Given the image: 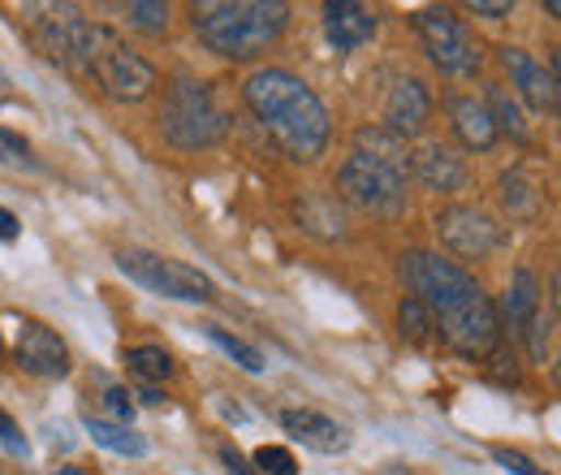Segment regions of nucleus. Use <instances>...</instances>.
<instances>
[{
	"label": "nucleus",
	"instance_id": "f257e3e1",
	"mask_svg": "<svg viewBox=\"0 0 561 475\" xmlns=\"http://www.w3.org/2000/svg\"><path fill=\"white\" fill-rule=\"evenodd\" d=\"M402 281L411 285V298H420L436 325V333L467 359H489L501 341L496 307L484 285L454 260H440L432 251L402 256Z\"/></svg>",
	"mask_w": 561,
	"mask_h": 475
},
{
	"label": "nucleus",
	"instance_id": "f03ea898",
	"mask_svg": "<svg viewBox=\"0 0 561 475\" xmlns=\"http://www.w3.org/2000/svg\"><path fill=\"white\" fill-rule=\"evenodd\" d=\"M251 113L260 117V126L277 138V147L298 160V165H311L324 156L329 147V109L320 104V95L294 78L289 69H255L242 87Z\"/></svg>",
	"mask_w": 561,
	"mask_h": 475
},
{
	"label": "nucleus",
	"instance_id": "7ed1b4c3",
	"mask_svg": "<svg viewBox=\"0 0 561 475\" xmlns=\"http://www.w3.org/2000/svg\"><path fill=\"white\" fill-rule=\"evenodd\" d=\"M191 26L208 53L225 61H251L285 35L289 9L277 0H204L191 9Z\"/></svg>",
	"mask_w": 561,
	"mask_h": 475
},
{
	"label": "nucleus",
	"instance_id": "20e7f679",
	"mask_svg": "<svg viewBox=\"0 0 561 475\" xmlns=\"http://www.w3.org/2000/svg\"><path fill=\"white\" fill-rule=\"evenodd\" d=\"M61 66L78 69V73H87L108 100H117V104H139L151 95V87H156V66L151 61H142L139 53L113 31V26H91V22H82L78 31H73L70 39V53H66V61Z\"/></svg>",
	"mask_w": 561,
	"mask_h": 475
},
{
	"label": "nucleus",
	"instance_id": "39448f33",
	"mask_svg": "<svg viewBox=\"0 0 561 475\" xmlns=\"http://www.w3.org/2000/svg\"><path fill=\"white\" fill-rule=\"evenodd\" d=\"M160 131L173 147L182 151H204L216 147L229 135V117L216 104V95L208 91V82L199 78H173L164 87V104H160Z\"/></svg>",
	"mask_w": 561,
	"mask_h": 475
},
{
	"label": "nucleus",
	"instance_id": "423d86ee",
	"mask_svg": "<svg viewBox=\"0 0 561 475\" xmlns=\"http://www.w3.org/2000/svg\"><path fill=\"white\" fill-rule=\"evenodd\" d=\"M117 269L160 298H178V303H211L216 298L208 272L191 269L182 260H169V256H156V251H142V247L117 251Z\"/></svg>",
	"mask_w": 561,
	"mask_h": 475
},
{
	"label": "nucleus",
	"instance_id": "0eeeda50",
	"mask_svg": "<svg viewBox=\"0 0 561 475\" xmlns=\"http://www.w3.org/2000/svg\"><path fill=\"white\" fill-rule=\"evenodd\" d=\"M415 31H420L427 61L440 69V73L471 78L476 69L484 66V53H480L476 35L467 31V22L454 9H420L415 13Z\"/></svg>",
	"mask_w": 561,
	"mask_h": 475
},
{
	"label": "nucleus",
	"instance_id": "6e6552de",
	"mask_svg": "<svg viewBox=\"0 0 561 475\" xmlns=\"http://www.w3.org/2000/svg\"><path fill=\"white\" fill-rule=\"evenodd\" d=\"M337 186L354 207L376 212V216H398L407 207V173L363 151L346 156V165L337 169Z\"/></svg>",
	"mask_w": 561,
	"mask_h": 475
},
{
	"label": "nucleus",
	"instance_id": "1a4fd4ad",
	"mask_svg": "<svg viewBox=\"0 0 561 475\" xmlns=\"http://www.w3.org/2000/svg\"><path fill=\"white\" fill-rule=\"evenodd\" d=\"M436 234H440L445 251H454L458 260H489L492 251H496V242H501V229H496V220H492L489 212L462 204L440 207Z\"/></svg>",
	"mask_w": 561,
	"mask_h": 475
},
{
	"label": "nucleus",
	"instance_id": "9d476101",
	"mask_svg": "<svg viewBox=\"0 0 561 475\" xmlns=\"http://www.w3.org/2000/svg\"><path fill=\"white\" fill-rule=\"evenodd\" d=\"M18 367L26 376H39V381H61L70 372V346L61 341L57 329L39 325V320H26L22 333H18V350H13Z\"/></svg>",
	"mask_w": 561,
	"mask_h": 475
},
{
	"label": "nucleus",
	"instance_id": "9b49d317",
	"mask_svg": "<svg viewBox=\"0 0 561 475\" xmlns=\"http://www.w3.org/2000/svg\"><path fill=\"white\" fill-rule=\"evenodd\" d=\"M496 57H501L505 73L514 78V87L523 91V100H527L531 109H540V113H558V73H553V69H545L531 53L510 48V44H505Z\"/></svg>",
	"mask_w": 561,
	"mask_h": 475
},
{
	"label": "nucleus",
	"instance_id": "f8f14e48",
	"mask_svg": "<svg viewBox=\"0 0 561 475\" xmlns=\"http://www.w3.org/2000/svg\"><path fill=\"white\" fill-rule=\"evenodd\" d=\"M385 122H389L385 131L398 135L402 143L427 131V122H432V95H427V87H423L420 78H398L393 82L389 104H385Z\"/></svg>",
	"mask_w": 561,
	"mask_h": 475
},
{
	"label": "nucleus",
	"instance_id": "ddd939ff",
	"mask_svg": "<svg viewBox=\"0 0 561 475\" xmlns=\"http://www.w3.org/2000/svg\"><path fill=\"white\" fill-rule=\"evenodd\" d=\"M411 169H415V178H420L423 186L436 191V195H458L471 182L462 156H454L445 143H423L420 151L411 156Z\"/></svg>",
	"mask_w": 561,
	"mask_h": 475
},
{
	"label": "nucleus",
	"instance_id": "4468645a",
	"mask_svg": "<svg viewBox=\"0 0 561 475\" xmlns=\"http://www.w3.org/2000/svg\"><path fill=\"white\" fill-rule=\"evenodd\" d=\"M280 428L316 454H346L351 450V432L337 419L320 415V410H280Z\"/></svg>",
	"mask_w": 561,
	"mask_h": 475
},
{
	"label": "nucleus",
	"instance_id": "2eb2a0df",
	"mask_svg": "<svg viewBox=\"0 0 561 475\" xmlns=\"http://www.w3.org/2000/svg\"><path fill=\"white\" fill-rule=\"evenodd\" d=\"M376 26H380V18H376V9H367V4H354V0L324 4V31H329V44H333L337 53L363 48V44L376 35Z\"/></svg>",
	"mask_w": 561,
	"mask_h": 475
},
{
	"label": "nucleus",
	"instance_id": "dca6fc26",
	"mask_svg": "<svg viewBox=\"0 0 561 475\" xmlns=\"http://www.w3.org/2000/svg\"><path fill=\"white\" fill-rule=\"evenodd\" d=\"M449 122H454V135L462 138V147L471 151H492L496 147V126H492V113L484 100L476 95H454L449 100Z\"/></svg>",
	"mask_w": 561,
	"mask_h": 475
},
{
	"label": "nucleus",
	"instance_id": "f3484780",
	"mask_svg": "<svg viewBox=\"0 0 561 475\" xmlns=\"http://www.w3.org/2000/svg\"><path fill=\"white\" fill-rule=\"evenodd\" d=\"M540 312H545V303H540V281H536V272L514 269L510 290H505V325H510V333H514V338H527V329H531V320H536Z\"/></svg>",
	"mask_w": 561,
	"mask_h": 475
},
{
	"label": "nucleus",
	"instance_id": "a211bd4d",
	"mask_svg": "<svg viewBox=\"0 0 561 475\" xmlns=\"http://www.w3.org/2000/svg\"><path fill=\"white\" fill-rule=\"evenodd\" d=\"M501 204L514 220H536L545 212V182L527 169V165H514L505 178H501Z\"/></svg>",
	"mask_w": 561,
	"mask_h": 475
},
{
	"label": "nucleus",
	"instance_id": "6ab92c4d",
	"mask_svg": "<svg viewBox=\"0 0 561 475\" xmlns=\"http://www.w3.org/2000/svg\"><path fill=\"white\" fill-rule=\"evenodd\" d=\"M298 220H302V229L307 234H316V238H342L346 229V216H342V207L333 204V200H324V195H307V200H298Z\"/></svg>",
	"mask_w": 561,
	"mask_h": 475
},
{
	"label": "nucleus",
	"instance_id": "aec40b11",
	"mask_svg": "<svg viewBox=\"0 0 561 475\" xmlns=\"http://www.w3.org/2000/svg\"><path fill=\"white\" fill-rule=\"evenodd\" d=\"M354 143H358L354 151H363V156H371V160H385V165L411 173V151H407V143L398 135H389V131H380V126H363V131L354 135Z\"/></svg>",
	"mask_w": 561,
	"mask_h": 475
},
{
	"label": "nucleus",
	"instance_id": "412c9836",
	"mask_svg": "<svg viewBox=\"0 0 561 475\" xmlns=\"http://www.w3.org/2000/svg\"><path fill=\"white\" fill-rule=\"evenodd\" d=\"M87 432H91V441L95 445H104V450H113V454H130V459H142L147 454V441H142L139 432H130V423H113V419H87Z\"/></svg>",
	"mask_w": 561,
	"mask_h": 475
},
{
	"label": "nucleus",
	"instance_id": "4be33fe9",
	"mask_svg": "<svg viewBox=\"0 0 561 475\" xmlns=\"http://www.w3.org/2000/svg\"><path fill=\"white\" fill-rule=\"evenodd\" d=\"M489 113H492V126H496V135H510L514 143H531V126L523 122V109L510 100V91L505 87H489Z\"/></svg>",
	"mask_w": 561,
	"mask_h": 475
},
{
	"label": "nucleus",
	"instance_id": "5701e85b",
	"mask_svg": "<svg viewBox=\"0 0 561 475\" xmlns=\"http://www.w3.org/2000/svg\"><path fill=\"white\" fill-rule=\"evenodd\" d=\"M126 363H130V372H135L139 381H147V385L173 376V354L160 350V346H135V350H126Z\"/></svg>",
	"mask_w": 561,
	"mask_h": 475
},
{
	"label": "nucleus",
	"instance_id": "b1692460",
	"mask_svg": "<svg viewBox=\"0 0 561 475\" xmlns=\"http://www.w3.org/2000/svg\"><path fill=\"white\" fill-rule=\"evenodd\" d=\"M398 333L411 341V346H427V341L436 338V325H432L427 307H423L420 298H411V294L398 303Z\"/></svg>",
	"mask_w": 561,
	"mask_h": 475
},
{
	"label": "nucleus",
	"instance_id": "393cba45",
	"mask_svg": "<svg viewBox=\"0 0 561 475\" xmlns=\"http://www.w3.org/2000/svg\"><path fill=\"white\" fill-rule=\"evenodd\" d=\"M208 338L216 341V346H220V350H225L233 363H242V367H247V372H255V376L268 367V363H264V354H260L255 346H247V341L233 338V333H225V329H208Z\"/></svg>",
	"mask_w": 561,
	"mask_h": 475
},
{
	"label": "nucleus",
	"instance_id": "a878e982",
	"mask_svg": "<svg viewBox=\"0 0 561 475\" xmlns=\"http://www.w3.org/2000/svg\"><path fill=\"white\" fill-rule=\"evenodd\" d=\"M126 13H130V26H139L147 35H164L169 31V4L135 0V4H126Z\"/></svg>",
	"mask_w": 561,
	"mask_h": 475
},
{
	"label": "nucleus",
	"instance_id": "bb28decb",
	"mask_svg": "<svg viewBox=\"0 0 561 475\" xmlns=\"http://www.w3.org/2000/svg\"><path fill=\"white\" fill-rule=\"evenodd\" d=\"M255 467L260 475H298V459L285 445H264V450H255Z\"/></svg>",
	"mask_w": 561,
	"mask_h": 475
},
{
	"label": "nucleus",
	"instance_id": "cd10ccee",
	"mask_svg": "<svg viewBox=\"0 0 561 475\" xmlns=\"http://www.w3.org/2000/svg\"><path fill=\"white\" fill-rule=\"evenodd\" d=\"M492 463H496V467H505L510 475H549L545 467H536L527 454H518V450H505V445H496V450H492Z\"/></svg>",
	"mask_w": 561,
	"mask_h": 475
},
{
	"label": "nucleus",
	"instance_id": "c85d7f7f",
	"mask_svg": "<svg viewBox=\"0 0 561 475\" xmlns=\"http://www.w3.org/2000/svg\"><path fill=\"white\" fill-rule=\"evenodd\" d=\"M104 407H108V415H113V423H130V419H135L130 389H122V385H108V389H104Z\"/></svg>",
	"mask_w": 561,
	"mask_h": 475
},
{
	"label": "nucleus",
	"instance_id": "c756f323",
	"mask_svg": "<svg viewBox=\"0 0 561 475\" xmlns=\"http://www.w3.org/2000/svg\"><path fill=\"white\" fill-rule=\"evenodd\" d=\"M0 445H4L9 454H18V459H26V454H31V445H26L22 428H18V423H13V415H4V410H0Z\"/></svg>",
	"mask_w": 561,
	"mask_h": 475
},
{
	"label": "nucleus",
	"instance_id": "7c9ffc66",
	"mask_svg": "<svg viewBox=\"0 0 561 475\" xmlns=\"http://www.w3.org/2000/svg\"><path fill=\"white\" fill-rule=\"evenodd\" d=\"M527 341H531V359H545V354H549V316H545V312L531 320Z\"/></svg>",
	"mask_w": 561,
	"mask_h": 475
},
{
	"label": "nucleus",
	"instance_id": "2f4dec72",
	"mask_svg": "<svg viewBox=\"0 0 561 475\" xmlns=\"http://www.w3.org/2000/svg\"><path fill=\"white\" fill-rule=\"evenodd\" d=\"M467 9H471L476 18H492V22H496V18H510L514 4H505V0H496V4H492V0H471Z\"/></svg>",
	"mask_w": 561,
	"mask_h": 475
},
{
	"label": "nucleus",
	"instance_id": "473e14b6",
	"mask_svg": "<svg viewBox=\"0 0 561 475\" xmlns=\"http://www.w3.org/2000/svg\"><path fill=\"white\" fill-rule=\"evenodd\" d=\"M220 463H225V472L229 475H255L251 467H247V459H242L238 450H220Z\"/></svg>",
	"mask_w": 561,
	"mask_h": 475
},
{
	"label": "nucleus",
	"instance_id": "72a5a7b5",
	"mask_svg": "<svg viewBox=\"0 0 561 475\" xmlns=\"http://www.w3.org/2000/svg\"><path fill=\"white\" fill-rule=\"evenodd\" d=\"M18 238V216L9 207H0V242H13Z\"/></svg>",
	"mask_w": 561,
	"mask_h": 475
},
{
	"label": "nucleus",
	"instance_id": "f704fd0d",
	"mask_svg": "<svg viewBox=\"0 0 561 475\" xmlns=\"http://www.w3.org/2000/svg\"><path fill=\"white\" fill-rule=\"evenodd\" d=\"M139 398H142V403H147V407H160V403H164V394H160L156 385H142V389H139Z\"/></svg>",
	"mask_w": 561,
	"mask_h": 475
},
{
	"label": "nucleus",
	"instance_id": "c9c22d12",
	"mask_svg": "<svg viewBox=\"0 0 561 475\" xmlns=\"http://www.w3.org/2000/svg\"><path fill=\"white\" fill-rule=\"evenodd\" d=\"M9 95V73H4V66H0V100Z\"/></svg>",
	"mask_w": 561,
	"mask_h": 475
},
{
	"label": "nucleus",
	"instance_id": "e433bc0d",
	"mask_svg": "<svg viewBox=\"0 0 561 475\" xmlns=\"http://www.w3.org/2000/svg\"><path fill=\"white\" fill-rule=\"evenodd\" d=\"M0 359H4V341H0Z\"/></svg>",
	"mask_w": 561,
	"mask_h": 475
}]
</instances>
